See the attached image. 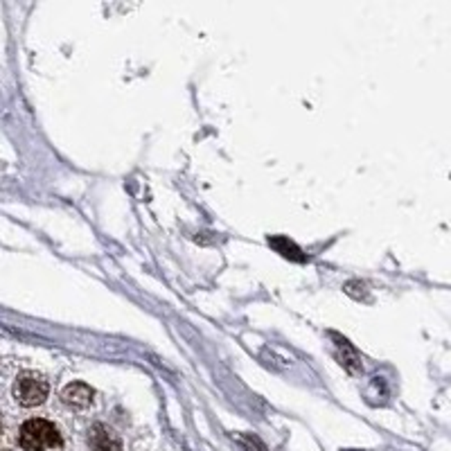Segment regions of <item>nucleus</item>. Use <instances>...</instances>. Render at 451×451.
Instances as JSON below:
<instances>
[{
	"instance_id": "f257e3e1",
	"label": "nucleus",
	"mask_w": 451,
	"mask_h": 451,
	"mask_svg": "<svg viewBox=\"0 0 451 451\" xmlns=\"http://www.w3.org/2000/svg\"><path fill=\"white\" fill-rule=\"evenodd\" d=\"M19 442L23 451H61L64 440L57 427L48 420H28L21 427Z\"/></svg>"
},
{
	"instance_id": "f03ea898",
	"label": "nucleus",
	"mask_w": 451,
	"mask_h": 451,
	"mask_svg": "<svg viewBox=\"0 0 451 451\" xmlns=\"http://www.w3.org/2000/svg\"><path fill=\"white\" fill-rule=\"evenodd\" d=\"M50 393L48 379L37 372H23L14 384V397L21 406H39Z\"/></svg>"
},
{
	"instance_id": "7ed1b4c3",
	"label": "nucleus",
	"mask_w": 451,
	"mask_h": 451,
	"mask_svg": "<svg viewBox=\"0 0 451 451\" xmlns=\"http://www.w3.org/2000/svg\"><path fill=\"white\" fill-rule=\"evenodd\" d=\"M61 399L73 408H86L93 402V390L90 386L81 384V381H75V384H68L64 388Z\"/></svg>"
},
{
	"instance_id": "20e7f679",
	"label": "nucleus",
	"mask_w": 451,
	"mask_h": 451,
	"mask_svg": "<svg viewBox=\"0 0 451 451\" xmlns=\"http://www.w3.org/2000/svg\"><path fill=\"white\" fill-rule=\"evenodd\" d=\"M88 445L93 451H122L120 440L113 436V431H108L106 427H102V424L93 427Z\"/></svg>"
}]
</instances>
